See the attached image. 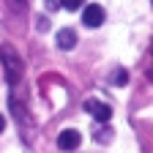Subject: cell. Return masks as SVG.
Masks as SVG:
<instances>
[{
	"label": "cell",
	"mask_w": 153,
	"mask_h": 153,
	"mask_svg": "<svg viewBox=\"0 0 153 153\" xmlns=\"http://www.w3.org/2000/svg\"><path fill=\"white\" fill-rule=\"evenodd\" d=\"M0 63H3V71H6V82L11 88H16L19 82H22L25 66H22V57L16 55V49L11 44H3V47H0Z\"/></svg>",
	"instance_id": "1"
},
{
	"label": "cell",
	"mask_w": 153,
	"mask_h": 153,
	"mask_svg": "<svg viewBox=\"0 0 153 153\" xmlns=\"http://www.w3.org/2000/svg\"><path fill=\"white\" fill-rule=\"evenodd\" d=\"M104 8L99 6V3H88L85 6V11H82V25L85 27H90V30H96V27H101L104 25Z\"/></svg>",
	"instance_id": "2"
},
{
	"label": "cell",
	"mask_w": 153,
	"mask_h": 153,
	"mask_svg": "<svg viewBox=\"0 0 153 153\" xmlns=\"http://www.w3.org/2000/svg\"><path fill=\"white\" fill-rule=\"evenodd\" d=\"M82 107H85V112H90L99 123H109V118H112V107L104 104V101H99V99H88Z\"/></svg>",
	"instance_id": "3"
},
{
	"label": "cell",
	"mask_w": 153,
	"mask_h": 153,
	"mask_svg": "<svg viewBox=\"0 0 153 153\" xmlns=\"http://www.w3.org/2000/svg\"><path fill=\"white\" fill-rule=\"evenodd\" d=\"M79 145H82V134L76 128H63L57 134V148L60 150H76Z\"/></svg>",
	"instance_id": "4"
},
{
	"label": "cell",
	"mask_w": 153,
	"mask_h": 153,
	"mask_svg": "<svg viewBox=\"0 0 153 153\" xmlns=\"http://www.w3.org/2000/svg\"><path fill=\"white\" fill-rule=\"evenodd\" d=\"M57 47L60 49H74L76 47V33L71 27H63L60 33H57Z\"/></svg>",
	"instance_id": "5"
},
{
	"label": "cell",
	"mask_w": 153,
	"mask_h": 153,
	"mask_svg": "<svg viewBox=\"0 0 153 153\" xmlns=\"http://www.w3.org/2000/svg\"><path fill=\"white\" fill-rule=\"evenodd\" d=\"M93 137H96V142H101V145H104V142H109V140H112V128H104V126H99V128L93 131Z\"/></svg>",
	"instance_id": "6"
},
{
	"label": "cell",
	"mask_w": 153,
	"mask_h": 153,
	"mask_svg": "<svg viewBox=\"0 0 153 153\" xmlns=\"http://www.w3.org/2000/svg\"><path fill=\"white\" fill-rule=\"evenodd\" d=\"M82 6H85V0H60V8H66V11H76Z\"/></svg>",
	"instance_id": "7"
},
{
	"label": "cell",
	"mask_w": 153,
	"mask_h": 153,
	"mask_svg": "<svg viewBox=\"0 0 153 153\" xmlns=\"http://www.w3.org/2000/svg\"><path fill=\"white\" fill-rule=\"evenodd\" d=\"M112 82H115V85H126V82H128V74H126V71H118V74L112 76Z\"/></svg>",
	"instance_id": "8"
},
{
	"label": "cell",
	"mask_w": 153,
	"mask_h": 153,
	"mask_svg": "<svg viewBox=\"0 0 153 153\" xmlns=\"http://www.w3.org/2000/svg\"><path fill=\"white\" fill-rule=\"evenodd\" d=\"M49 11H60V0H44Z\"/></svg>",
	"instance_id": "9"
},
{
	"label": "cell",
	"mask_w": 153,
	"mask_h": 153,
	"mask_svg": "<svg viewBox=\"0 0 153 153\" xmlns=\"http://www.w3.org/2000/svg\"><path fill=\"white\" fill-rule=\"evenodd\" d=\"M11 8H25V0H8Z\"/></svg>",
	"instance_id": "10"
},
{
	"label": "cell",
	"mask_w": 153,
	"mask_h": 153,
	"mask_svg": "<svg viewBox=\"0 0 153 153\" xmlns=\"http://www.w3.org/2000/svg\"><path fill=\"white\" fill-rule=\"evenodd\" d=\"M38 30H41V33L49 30V22H47V19H38Z\"/></svg>",
	"instance_id": "11"
},
{
	"label": "cell",
	"mask_w": 153,
	"mask_h": 153,
	"mask_svg": "<svg viewBox=\"0 0 153 153\" xmlns=\"http://www.w3.org/2000/svg\"><path fill=\"white\" fill-rule=\"evenodd\" d=\"M6 128V118H3V115H0V131H3Z\"/></svg>",
	"instance_id": "12"
}]
</instances>
